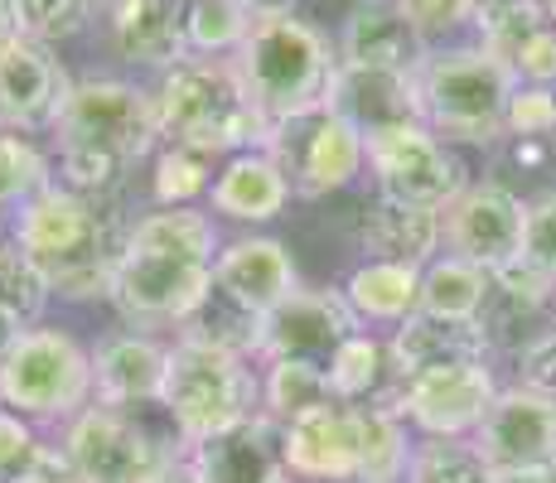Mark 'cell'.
I'll use <instances>...</instances> for the list:
<instances>
[{
	"instance_id": "obj_1",
	"label": "cell",
	"mask_w": 556,
	"mask_h": 483,
	"mask_svg": "<svg viewBox=\"0 0 556 483\" xmlns=\"http://www.w3.org/2000/svg\"><path fill=\"white\" fill-rule=\"evenodd\" d=\"M218 232L199 208H155L126 232V252L116 262L112 305L131 329L151 334L160 325H185L208 300Z\"/></svg>"
},
{
	"instance_id": "obj_2",
	"label": "cell",
	"mask_w": 556,
	"mask_h": 483,
	"mask_svg": "<svg viewBox=\"0 0 556 483\" xmlns=\"http://www.w3.org/2000/svg\"><path fill=\"white\" fill-rule=\"evenodd\" d=\"M53 141H59V185L106 203L126 185L131 165H141L165 141L155 92L116 78L73 82L53 122Z\"/></svg>"
},
{
	"instance_id": "obj_3",
	"label": "cell",
	"mask_w": 556,
	"mask_h": 483,
	"mask_svg": "<svg viewBox=\"0 0 556 483\" xmlns=\"http://www.w3.org/2000/svg\"><path fill=\"white\" fill-rule=\"evenodd\" d=\"M126 232L131 228H122L102 199L73 193L63 185L39 189L29 203H20L15 223H10V238L20 242V252L45 271L49 290L63 300L112 295Z\"/></svg>"
},
{
	"instance_id": "obj_4",
	"label": "cell",
	"mask_w": 556,
	"mask_h": 483,
	"mask_svg": "<svg viewBox=\"0 0 556 483\" xmlns=\"http://www.w3.org/2000/svg\"><path fill=\"white\" fill-rule=\"evenodd\" d=\"M160 136L175 145H194L203 155H242L266 150L271 122L256 112L238 63L228 59H179L155 88Z\"/></svg>"
},
{
	"instance_id": "obj_5",
	"label": "cell",
	"mask_w": 556,
	"mask_h": 483,
	"mask_svg": "<svg viewBox=\"0 0 556 483\" xmlns=\"http://www.w3.org/2000/svg\"><path fill=\"white\" fill-rule=\"evenodd\" d=\"M232 63L248 82L256 112L271 126L329 106V88L339 73L325 35L295 15H256Z\"/></svg>"
},
{
	"instance_id": "obj_6",
	"label": "cell",
	"mask_w": 556,
	"mask_h": 483,
	"mask_svg": "<svg viewBox=\"0 0 556 483\" xmlns=\"http://www.w3.org/2000/svg\"><path fill=\"white\" fill-rule=\"evenodd\" d=\"M518 92V73L489 49L426 53L416 68L421 122L445 141L494 145L508 131V102Z\"/></svg>"
},
{
	"instance_id": "obj_7",
	"label": "cell",
	"mask_w": 556,
	"mask_h": 483,
	"mask_svg": "<svg viewBox=\"0 0 556 483\" xmlns=\"http://www.w3.org/2000/svg\"><path fill=\"white\" fill-rule=\"evenodd\" d=\"M256 402H262V382L248 372V358L199 339L169 343L160 406L169 411L185 445H203V440L242 425L248 416H256Z\"/></svg>"
},
{
	"instance_id": "obj_8",
	"label": "cell",
	"mask_w": 556,
	"mask_h": 483,
	"mask_svg": "<svg viewBox=\"0 0 556 483\" xmlns=\"http://www.w3.org/2000/svg\"><path fill=\"white\" fill-rule=\"evenodd\" d=\"M88 402L92 353L63 329H25L0 358V406L25 421H73Z\"/></svg>"
},
{
	"instance_id": "obj_9",
	"label": "cell",
	"mask_w": 556,
	"mask_h": 483,
	"mask_svg": "<svg viewBox=\"0 0 556 483\" xmlns=\"http://www.w3.org/2000/svg\"><path fill=\"white\" fill-rule=\"evenodd\" d=\"M266 155L281 165L286 185L301 199H325V193L349 189L358 169L368 165L363 131L354 122H344L334 106H319V112H305L295 122L271 126Z\"/></svg>"
},
{
	"instance_id": "obj_10",
	"label": "cell",
	"mask_w": 556,
	"mask_h": 483,
	"mask_svg": "<svg viewBox=\"0 0 556 483\" xmlns=\"http://www.w3.org/2000/svg\"><path fill=\"white\" fill-rule=\"evenodd\" d=\"M368 169L378 179L382 199L416 203V208H451L465 193V165L455 160V150L441 141L426 122L388 126V131L368 136Z\"/></svg>"
},
{
	"instance_id": "obj_11",
	"label": "cell",
	"mask_w": 556,
	"mask_h": 483,
	"mask_svg": "<svg viewBox=\"0 0 556 483\" xmlns=\"http://www.w3.org/2000/svg\"><path fill=\"white\" fill-rule=\"evenodd\" d=\"M63 455L83 483H146L169 449L116 406H88L63 431Z\"/></svg>"
},
{
	"instance_id": "obj_12",
	"label": "cell",
	"mask_w": 556,
	"mask_h": 483,
	"mask_svg": "<svg viewBox=\"0 0 556 483\" xmlns=\"http://www.w3.org/2000/svg\"><path fill=\"white\" fill-rule=\"evenodd\" d=\"M445 218V252L484 266L489 276L522 262V232H528V203L498 179L465 185V193L441 213Z\"/></svg>"
},
{
	"instance_id": "obj_13",
	"label": "cell",
	"mask_w": 556,
	"mask_h": 483,
	"mask_svg": "<svg viewBox=\"0 0 556 483\" xmlns=\"http://www.w3.org/2000/svg\"><path fill=\"white\" fill-rule=\"evenodd\" d=\"M498 396V382L484 363H459V368H431L406 378L397 396V416L421 435L465 440L484 425L489 406Z\"/></svg>"
},
{
	"instance_id": "obj_14",
	"label": "cell",
	"mask_w": 556,
	"mask_h": 483,
	"mask_svg": "<svg viewBox=\"0 0 556 483\" xmlns=\"http://www.w3.org/2000/svg\"><path fill=\"white\" fill-rule=\"evenodd\" d=\"M358 334V315L344 290H295L262 319V358H295L329 368L339 348Z\"/></svg>"
},
{
	"instance_id": "obj_15",
	"label": "cell",
	"mask_w": 556,
	"mask_h": 483,
	"mask_svg": "<svg viewBox=\"0 0 556 483\" xmlns=\"http://www.w3.org/2000/svg\"><path fill=\"white\" fill-rule=\"evenodd\" d=\"M475 449L489 459L494 474L556 459V396L528 392V386L498 392L484 425L475 431Z\"/></svg>"
},
{
	"instance_id": "obj_16",
	"label": "cell",
	"mask_w": 556,
	"mask_h": 483,
	"mask_svg": "<svg viewBox=\"0 0 556 483\" xmlns=\"http://www.w3.org/2000/svg\"><path fill=\"white\" fill-rule=\"evenodd\" d=\"M68 92L73 82L63 73V63L49 53V45L20 39L0 59V131H53Z\"/></svg>"
},
{
	"instance_id": "obj_17",
	"label": "cell",
	"mask_w": 556,
	"mask_h": 483,
	"mask_svg": "<svg viewBox=\"0 0 556 483\" xmlns=\"http://www.w3.org/2000/svg\"><path fill=\"white\" fill-rule=\"evenodd\" d=\"M281 449L291 479L358 483V406L329 402L281 425Z\"/></svg>"
},
{
	"instance_id": "obj_18",
	"label": "cell",
	"mask_w": 556,
	"mask_h": 483,
	"mask_svg": "<svg viewBox=\"0 0 556 483\" xmlns=\"http://www.w3.org/2000/svg\"><path fill=\"white\" fill-rule=\"evenodd\" d=\"M189 465H194L199 483H291L281 449V421H271L266 411L194 445Z\"/></svg>"
},
{
	"instance_id": "obj_19",
	"label": "cell",
	"mask_w": 556,
	"mask_h": 483,
	"mask_svg": "<svg viewBox=\"0 0 556 483\" xmlns=\"http://www.w3.org/2000/svg\"><path fill=\"white\" fill-rule=\"evenodd\" d=\"M165 368H169V343H160L141 329H116V334L98 339L92 348V392L102 406H160L165 392Z\"/></svg>"
},
{
	"instance_id": "obj_20",
	"label": "cell",
	"mask_w": 556,
	"mask_h": 483,
	"mask_svg": "<svg viewBox=\"0 0 556 483\" xmlns=\"http://www.w3.org/2000/svg\"><path fill=\"white\" fill-rule=\"evenodd\" d=\"M213 285L252 315H271L281 300H291L301 290V276H295L291 252L276 238H238L218 246Z\"/></svg>"
},
{
	"instance_id": "obj_21",
	"label": "cell",
	"mask_w": 556,
	"mask_h": 483,
	"mask_svg": "<svg viewBox=\"0 0 556 483\" xmlns=\"http://www.w3.org/2000/svg\"><path fill=\"white\" fill-rule=\"evenodd\" d=\"M339 53L349 68H382V73H416L426 63V35L402 15L397 0H358L344 20Z\"/></svg>"
},
{
	"instance_id": "obj_22",
	"label": "cell",
	"mask_w": 556,
	"mask_h": 483,
	"mask_svg": "<svg viewBox=\"0 0 556 483\" xmlns=\"http://www.w3.org/2000/svg\"><path fill=\"white\" fill-rule=\"evenodd\" d=\"M329 106L344 122H354L363 141L388 126L421 122V97H416V73H382V68H349L339 63L334 88H329Z\"/></svg>"
},
{
	"instance_id": "obj_23",
	"label": "cell",
	"mask_w": 556,
	"mask_h": 483,
	"mask_svg": "<svg viewBox=\"0 0 556 483\" xmlns=\"http://www.w3.org/2000/svg\"><path fill=\"white\" fill-rule=\"evenodd\" d=\"M112 45L136 68H175L189 59L185 0H112L106 5Z\"/></svg>"
},
{
	"instance_id": "obj_24",
	"label": "cell",
	"mask_w": 556,
	"mask_h": 483,
	"mask_svg": "<svg viewBox=\"0 0 556 483\" xmlns=\"http://www.w3.org/2000/svg\"><path fill=\"white\" fill-rule=\"evenodd\" d=\"M445 242L441 208H416V203L382 199L363 213V252L368 262H402V266H431Z\"/></svg>"
},
{
	"instance_id": "obj_25",
	"label": "cell",
	"mask_w": 556,
	"mask_h": 483,
	"mask_svg": "<svg viewBox=\"0 0 556 483\" xmlns=\"http://www.w3.org/2000/svg\"><path fill=\"white\" fill-rule=\"evenodd\" d=\"M392 358H397L402 378L431 368H459V363H484L489 339L479 319H435V315H412L406 325L392 329Z\"/></svg>"
},
{
	"instance_id": "obj_26",
	"label": "cell",
	"mask_w": 556,
	"mask_h": 483,
	"mask_svg": "<svg viewBox=\"0 0 556 483\" xmlns=\"http://www.w3.org/2000/svg\"><path fill=\"white\" fill-rule=\"evenodd\" d=\"M208 193H213V213H223L232 223H271L291 203V185H286L281 165L266 150L228 155V165L218 169Z\"/></svg>"
},
{
	"instance_id": "obj_27",
	"label": "cell",
	"mask_w": 556,
	"mask_h": 483,
	"mask_svg": "<svg viewBox=\"0 0 556 483\" xmlns=\"http://www.w3.org/2000/svg\"><path fill=\"white\" fill-rule=\"evenodd\" d=\"M325 372L334 396L349 406H388V411H397V396L406 386L397 358H392V343L378 334H363V329L329 358Z\"/></svg>"
},
{
	"instance_id": "obj_28",
	"label": "cell",
	"mask_w": 556,
	"mask_h": 483,
	"mask_svg": "<svg viewBox=\"0 0 556 483\" xmlns=\"http://www.w3.org/2000/svg\"><path fill=\"white\" fill-rule=\"evenodd\" d=\"M344 300L358 325H406L412 315H421V266L363 262L349 276Z\"/></svg>"
},
{
	"instance_id": "obj_29",
	"label": "cell",
	"mask_w": 556,
	"mask_h": 483,
	"mask_svg": "<svg viewBox=\"0 0 556 483\" xmlns=\"http://www.w3.org/2000/svg\"><path fill=\"white\" fill-rule=\"evenodd\" d=\"M494 276L484 266L465 262V256H435L431 266H421V315L435 319H479L489 300Z\"/></svg>"
},
{
	"instance_id": "obj_30",
	"label": "cell",
	"mask_w": 556,
	"mask_h": 483,
	"mask_svg": "<svg viewBox=\"0 0 556 483\" xmlns=\"http://www.w3.org/2000/svg\"><path fill=\"white\" fill-rule=\"evenodd\" d=\"M406 421L388 406H358V483H406L412 469Z\"/></svg>"
},
{
	"instance_id": "obj_31",
	"label": "cell",
	"mask_w": 556,
	"mask_h": 483,
	"mask_svg": "<svg viewBox=\"0 0 556 483\" xmlns=\"http://www.w3.org/2000/svg\"><path fill=\"white\" fill-rule=\"evenodd\" d=\"M339 402L329 372L319 363H295V358H266V378H262V411L271 421L291 425L295 416L315 411V406Z\"/></svg>"
},
{
	"instance_id": "obj_32",
	"label": "cell",
	"mask_w": 556,
	"mask_h": 483,
	"mask_svg": "<svg viewBox=\"0 0 556 483\" xmlns=\"http://www.w3.org/2000/svg\"><path fill=\"white\" fill-rule=\"evenodd\" d=\"M262 319L266 315H252V309H242L238 300H228L213 285L208 300L179 325L185 329L179 339H199V343H213V348L238 353V358H252V353H262Z\"/></svg>"
},
{
	"instance_id": "obj_33",
	"label": "cell",
	"mask_w": 556,
	"mask_h": 483,
	"mask_svg": "<svg viewBox=\"0 0 556 483\" xmlns=\"http://www.w3.org/2000/svg\"><path fill=\"white\" fill-rule=\"evenodd\" d=\"M406 483H498L489 459L475 449V440H441L426 435L412 449V469Z\"/></svg>"
},
{
	"instance_id": "obj_34",
	"label": "cell",
	"mask_w": 556,
	"mask_h": 483,
	"mask_svg": "<svg viewBox=\"0 0 556 483\" xmlns=\"http://www.w3.org/2000/svg\"><path fill=\"white\" fill-rule=\"evenodd\" d=\"M49 295L53 290L45 281V271L20 252V242L15 238L0 242V309H5L20 329H35L39 315H45V305H49Z\"/></svg>"
},
{
	"instance_id": "obj_35",
	"label": "cell",
	"mask_w": 556,
	"mask_h": 483,
	"mask_svg": "<svg viewBox=\"0 0 556 483\" xmlns=\"http://www.w3.org/2000/svg\"><path fill=\"white\" fill-rule=\"evenodd\" d=\"M252 20L242 0H185V45L194 53H228L248 39Z\"/></svg>"
},
{
	"instance_id": "obj_36",
	"label": "cell",
	"mask_w": 556,
	"mask_h": 483,
	"mask_svg": "<svg viewBox=\"0 0 556 483\" xmlns=\"http://www.w3.org/2000/svg\"><path fill=\"white\" fill-rule=\"evenodd\" d=\"M213 155H203L194 145H175L165 141V150L155 155V203L160 208H194L199 193L213 189Z\"/></svg>"
},
{
	"instance_id": "obj_37",
	"label": "cell",
	"mask_w": 556,
	"mask_h": 483,
	"mask_svg": "<svg viewBox=\"0 0 556 483\" xmlns=\"http://www.w3.org/2000/svg\"><path fill=\"white\" fill-rule=\"evenodd\" d=\"M49 185H53L49 160L35 150V141H25L20 131H0V218Z\"/></svg>"
},
{
	"instance_id": "obj_38",
	"label": "cell",
	"mask_w": 556,
	"mask_h": 483,
	"mask_svg": "<svg viewBox=\"0 0 556 483\" xmlns=\"http://www.w3.org/2000/svg\"><path fill=\"white\" fill-rule=\"evenodd\" d=\"M10 5H15L20 35L35 45H59V39L78 35L92 20V10L112 5V0H10Z\"/></svg>"
},
{
	"instance_id": "obj_39",
	"label": "cell",
	"mask_w": 556,
	"mask_h": 483,
	"mask_svg": "<svg viewBox=\"0 0 556 483\" xmlns=\"http://www.w3.org/2000/svg\"><path fill=\"white\" fill-rule=\"evenodd\" d=\"M39 455H45V440L35 435V421L0 406V483H20Z\"/></svg>"
},
{
	"instance_id": "obj_40",
	"label": "cell",
	"mask_w": 556,
	"mask_h": 483,
	"mask_svg": "<svg viewBox=\"0 0 556 483\" xmlns=\"http://www.w3.org/2000/svg\"><path fill=\"white\" fill-rule=\"evenodd\" d=\"M522 262L556 285V189L528 203V232H522Z\"/></svg>"
},
{
	"instance_id": "obj_41",
	"label": "cell",
	"mask_w": 556,
	"mask_h": 483,
	"mask_svg": "<svg viewBox=\"0 0 556 483\" xmlns=\"http://www.w3.org/2000/svg\"><path fill=\"white\" fill-rule=\"evenodd\" d=\"M513 73H518L522 82H532V88H552L556 82V29L552 25H538L528 39L518 45L508 63Z\"/></svg>"
},
{
	"instance_id": "obj_42",
	"label": "cell",
	"mask_w": 556,
	"mask_h": 483,
	"mask_svg": "<svg viewBox=\"0 0 556 483\" xmlns=\"http://www.w3.org/2000/svg\"><path fill=\"white\" fill-rule=\"evenodd\" d=\"M508 131L513 136H547L556 131V92L552 88H518L508 102Z\"/></svg>"
},
{
	"instance_id": "obj_43",
	"label": "cell",
	"mask_w": 556,
	"mask_h": 483,
	"mask_svg": "<svg viewBox=\"0 0 556 483\" xmlns=\"http://www.w3.org/2000/svg\"><path fill=\"white\" fill-rule=\"evenodd\" d=\"M518 386L556 396V329H542L518 348Z\"/></svg>"
},
{
	"instance_id": "obj_44",
	"label": "cell",
	"mask_w": 556,
	"mask_h": 483,
	"mask_svg": "<svg viewBox=\"0 0 556 483\" xmlns=\"http://www.w3.org/2000/svg\"><path fill=\"white\" fill-rule=\"evenodd\" d=\"M397 5L421 35H441V29H455L459 20L475 15V0H397Z\"/></svg>"
},
{
	"instance_id": "obj_45",
	"label": "cell",
	"mask_w": 556,
	"mask_h": 483,
	"mask_svg": "<svg viewBox=\"0 0 556 483\" xmlns=\"http://www.w3.org/2000/svg\"><path fill=\"white\" fill-rule=\"evenodd\" d=\"M20 483H83L78 469L68 465V455H63L59 445H45V455L35 459V469H29Z\"/></svg>"
},
{
	"instance_id": "obj_46",
	"label": "cell",
	"mask_w": 556,
	"mask_h": 483,
	"mask_svg": "<svg viewBox=\"0 0 556 483\" xmlns=\"http://www.w3.org/2000/svg\"><path fill=\"white\" fill-rule=\"evenodd\" d=\"M146 483H199V474H194V465H189V459H175V455H169L165 465H160Z\"/></svg>"
},
{
	"instance_id": "obj_47",
	"label": "cell",
	"mask_w": 556,
	"mask_h": 483,
	"mask_svg": "<svg viewBox=\"0 0 556 483\" xmlns=\"http://www.w3.org/2000/svg\"><path fill=\"white\" fill-rule=\"evenodd\" d=\"M498 483H556V459H542V465L513 469V474H498Z\"/></svg>"
},
{
	"instance_id": "obj_48",
	"label": "cell",
	"mask_w": 556,
	"mask_h": 483,
	"mask_svg": "<svg viewBox=\"0 0 556 483\" xmlns=\"http://www.w3.org/2000/svg\"><path fill=\"white\" fill-rule=\"evenodd\" d=\"M20 39H25V35H20V20H15V5H10V0H0V59H5V53H10V49H15V45H20Z\"/></svg>"
},
{
	"instance_id": "obj_49",
	"label": "cell",
	"mask_w": 556,
	"mask_h": 483,
	"mask_svg": "<svg viewBox=\"0 0 556 483\" xmlns=\"http://www.w3.org/2000/svg\"><path fill=\"white\" fill-rule=\"evenodd\" d=\"M242 5H248L252 15H291L295 0H242Z\"/></svg>"
},
{
	"instance_id": "obj_50",
	"label": "cell",
	"mask_w": 556,
	"mask_h": 483,
	"mask_svg": "<svg viewBox=\"0 0 556 483\" xmlns=\"http://www.w3.org/2000/svg\"><path fill=\"white\" fill-rule=\"evenodd\" d=\"M20 334H25V329H20L15 319H10L5 309H0V358H5V353H10V343H15Z\"/></svg>"
},
{
	"instance_id": "obj_51",
	"label": "cell",
	"mask_w": 556,
	"mask_h": 483,
	"mask_svg": "<svg viewBox=\"0 0 556 483\" xmlns=\"http://www.w3.org/2000/svg\"><path fill=\"white\" fill-rule=\"evenodd\" d=\"M532 10H538L542 25H552V29H556V0H532Z\"/></svg>"
}]
</instances>
